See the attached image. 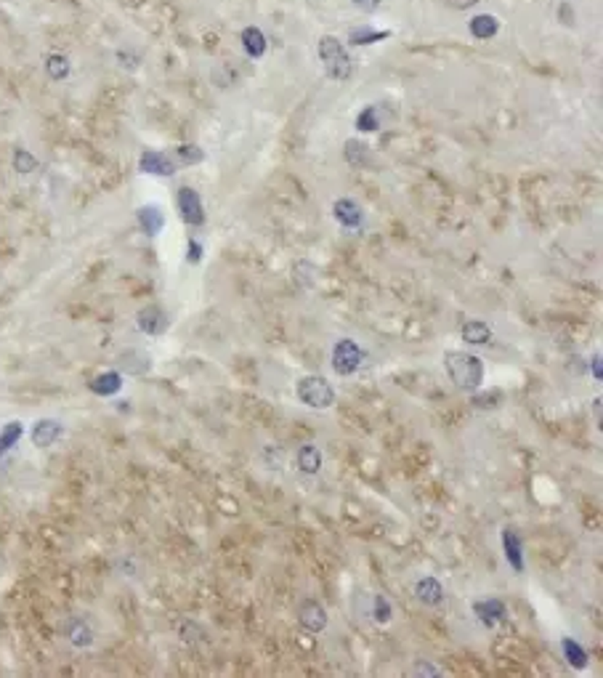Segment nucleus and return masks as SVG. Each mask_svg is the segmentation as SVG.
Returning <instances> with one entry per match:
<instances>
[{
    "label": "nucleus",
    "instance_id": "nucleus-30",
    "mask_svg": "<svg viewBox=\"0 0 603 678\" xmlns=\"http://www.w3.org/2000/svg\"><path fill=\"white\" fill-rule=\"evenodd\" d=\"M590 362H592V364H590L592 372H595V381H601V378H603V370H601V354H595V357H592Z\"/></svg>",
    "mask_w": 603,
    "mask_h": 678
},
{
    "label": "nucleus",
    "instance_id": "nucleus-3",
    "mask_svg": "<svg viewBox=\"0 0 603 678\" xmlns=\"http://www.w3.org/2000/svg\"><path fill=\"white\" fill-rule=\"evenodd\" d=\"M364 364V349L351 338H340L332 346V370L338 375H353Z\"/></svg>",
    "mask_w": 603,
    "mask_h": 678
},
{
    "label": "nucleus",
    "instance_id": "nucleus-31",
    "mask_svg": "<svg viewBox=\"0 0 603 678\" xmlns=\"http://www.w3.org/2000/svg\"><path fill=\"white\" fill-rule=\"evenodd\" d=\"M199 255H202V248H199L197 242H192V245H189V258H192V261H199Z\"/></svg>",
    "mask_w": 603,
    "mask_h": 678
},
{
    "label": "nucleus",
    "instance_id": "nucleus-12",
    "mask_svg": "<svg viewBox=\"0 0 603 678\" xmlns=\"http://www.w3.org/2000/svg\"><path fill=\"white\" fill-rule=\"evenodd\" d=\"M117 364H120V370L131 372V375H144L152 370V357L139 349H128L117 357Z\"/></svg>",
    "mask_w": 603,
    "mask_h": 678
},
{
    "label": "nucleus",
    "instance_id": "nucleus-8",
    "mask_svg": "<svg viewBox=\"0 0 603 678\" xmlns=\"http://www.w3.org/2000/svg\"><path fill=\"white\" fill-rule=\"evenodd\" d=\"M178 210H181V216H184V221L187 224H202L205 221V213H202V202H199L197 192L194 189H189V186H184V189H178Z\"/></svg>",
    "mask_w": 603,
    "mask_h": 678
},
{
    "label": "nucleus",
    "instance_id": "nucleus-27",
    "mask_svg": "<svg viewBox=\"0 0 603 678\" xmlns=\"http://www.w3.org/2000/svg\"><path fill=\"white\" fill-rule=\"evenodd\" d=\"M245 38H247V40H252V43H247V48H250L252 54H261V51H264V45H261V35H258V33H247Z\"/></svg>",
    "mask_w": 603,
    "mask_h": 678
},
{
    "label": "nucleus",
    "instance_id": "nucleus-18",
    "mask_svg": "<svg viewBox=\"0 0 603 678\" xmlns=\"http://www.w3.org/2000/svg\"><path fill=\"white\" fill-rule=\"evenodd\" d=\"M141 168H144V173H160V176L173 173V165H170V160H168L163 152H144Z\"/></svg>",
    "mask_w": 603,
    "mask_h": 678
},
{
    "label": "nucleus",
    "instance_id": "nucleus-22",
    "mask_svg": "<svg viewBox=\"0 0 603 678\" xmlns=\"http://www.w3.org/2000/svg\"><path fill=\"white\" fill-rule=\"evenodd\" d=\"M391 617H394V609H391V604H388V599H385L383 593H377L373 599V620L375 623H391Z\"/></svg>",
    "mask_w": 603,
    "mask_h": 678
},
{
    "label": "nucleus",
    "instance_id": "nucleus-4",
    "mask_svg": "<svg viewBox=\"0 0 603 678\" xmlns=\"http://www.w3.org/2000/svg\"><path fill=\"white\" fill-rule=\"evenodd\" d=\"M298 623L308 633H322L327 628V609L317 599H303L298 604Z\"/></svg>",
    "mask_w": 603,
    "mask_h": 678
},
{
    "label": "nucleus",
    "instance_id": "nucleus-11",
    "mask_svg": "<svg viewBox=\"0 0 603 678\" xmlns=\"http://www.w3.org/2000/svg\"><path fill=\"white\" fill-rule=\"evenodd\" d=\"M415 596H417V602L426 604V607H441V604H444V588H441V582L436 578L417 580Z\"/></svg>",
    "mask_w": 603,
    "mask_h": 678
},
{
    "label": "nucleus",
    "instance_id": "nucleus-29",
    "mask_svg": "<svg viewBox=\"0 0 603 678\" xmlns=\"http://www.w3.org/2000/svg\"><path fill=\"white\" fill-rule=\"evenodd\" d=\"M33 165H35V160L30 157V154H22V152L16 154V168H27V171H30Z\"/></svg>",
    "mask_w": 603,
    "mask_h": 678
},
{
    "label": "nucleus",
    "instance_id": "nucleus-15",
    "mask_svg": "<svg viewBox=\"0 0 603 678\" xmlns=\"http://www.w3.org/2000/svg\"><path fill=\"white\" fill-rule=\"evenodd\" d=\"M462 340L471 343V346H486L492 340V328L486 322H479V319H471L462 325Z\"/></svg>",
    "mask_w": 603,
    "mask_h": 678
},
{
    "label": "nucleus",
    "instance_id": "nucleus-13",
    "mask_svg": "<svg viewBox=\"0 0 603 678\" xmlns=\"http://www.w3.org/2000/svg\"><path fill=\"white\" fill-rule=\"evenodd\" d=\"M64 633L69 638V644L80 646V649L93 644V631H90V625L83 617H69L64 623Z\"/></svg>",
    "mask_w": 603,
    "mask_h": 678
},
{
    "label": "nucleus",
    "instance_id": "nucleus-19",
    "mask_svg": "<svg viewBox=\"0 0 603 678\" xmlns=\"http://www.w3.org/2000/svg\"><path fill=\"white\" fill-rule=\"evenodd\" d=\"M335 219H338L343 226H359L362 210L356 208L351 200H340V202H335Z\"/></svg>",
    "mask_w": 603,
    "mask_h": 678
},
{
    "label": "nucleus",
    "instance_id": "nucleus-24",
    "mask_svg": "<svg viewBox=\"0 0 603 678\" xmlns=\"http://www.w3.org/2000/svg\"><path fill=\"white\" fill-rule=\"evenodd\" d=\"M346 157L351 165H364L367 163V144L359 142H349L346 144Z\"/></svg>",
    "mask_w": 603,
    "mask_h": 678
},
{
    "label": "nucleus",
    "instance_id": "nucleus-5",
    "mask_svg": "<svg viewBox=\"0 0 603 678\" xmlns=\"http://www.w3.org/2000/svg\"><path fill=\"white\" fill-rule=\"evenodd\" d=\"M322 59H324V64H327V72L332 77H349V72H351V62H349V56H346V51L340 48L332 38H324L322 40Z\"/></svg>",
    "mask_w": 603,
    "mask_h": 678
},
{
    "label": "nucleus",
    "instance_id": "nucleus-14",
    "mask_svg": "<svg viewBox=\"0 0 603 678\" xmlns=\"http://www.w3.org/2000/svg\"><path fill=\"white\" fill-rule=\"evenodd\" d=\"M561 652L566 657V662H569L571 667H577V670H585V667L590 665L587 649H585L577 638H571V636H563V638H561Z\"/></svg>",
    "mask_w": 603,
    "mask_h": 678
},
{
    "label": "nucleus",
    "instance_id": "nucleus-20",
    "mask_svg": "<svg viewBox=\"0 0 603 678\" xmlns=\"http://www.w3.org/2000/svg\"><path fill=\"white\" fill-rule=\"evenodd\" d=\"M22 434H24V426L19 423V420H11V423L3 426V431H0V458H3V455H6L19 439H22Z\"/></svg>",
    "mask_w": 603,
    "mask_h": 678
},
{
    "label": "nucleus",
    "instance_id": "nucleus-16",
    "mask_svg": "<svg viewBox=\"0 0 603 678\" xmlns=\"http://www.w3.org/2000/svg\"><path fill=\"white\" fill-rule=\"evenodd\" d=\"M120 389H122L120 372H101V375H96V378L90 381V391L99 396H112V394H117Z\"/></svg>",
    "mask_w": 603,
    "mask_h": 678
},
{
    "label": "nucleus",
    "instance_id": "nucleus-23",
    "mask_svg": "<svg viewBox=\"0 0 603 678\" xmlns=\"http://www.w3.org/2000/svg\"><path fill=\"white\" fill-rule=\"evenodd\" d=\"M178 636H181V638H184V641L189 644V641H199V638H205V631H202V628H199L194 620H184V623L178 625Z\"/></svg>",
    "mask_w": 603,
    "mask_h": 678
},
{
    "label": "nucleus",
    "instance_id": "nucleus-6",
    "mask_svg": "<svg viewBox=\"0 0 603 678\" xmlns=\"http://www.w3.org/2000/svg\"><path fill=\"white\" fill-rule=\"evenodd\" d=\"M473 614L479 617V623L484 628H494L508 617V607H505L503 599H484V602L473 604Z\"/></svg>",
    "mask_w": 603,
    "mask_h": 678
},
{
    "label": "nucleus",
    "instance_id": "nucleus-26",
    "mask_svg": "<svg viewBox=\"0 0 603 678\" xmlns=\"http://www.w3.org/2000/svg\"><path fill=\"white\" fill-rule=\"evenodd\" d=\"M412 673H415V676H433V678L439 676V670H436V667H431L428 662H417Z\"/></svg>",
    "mask_w": 603,
    "mask_h": 678
},
{
    "label": "nucleus",
    "instance_id": "nucleus-1",
    "mask_svg": "<svg viewBox=\"0 0 603 678\" xmlns=\"http://www.w3.org/2000/svg\"><path fill=\"white\" fill-rule=\"evenodd\" d=\"M444 367L450 372L452 383L457 389L473 391L484 383V362L476 354L468 351H447L444 354Z\"/></svg>",
    "mask_w": 603,
    "mask_h": 678
},
{
    "label": "nucleus",
    "instance_id": "nucleus-7",
    "mask_svg": "<svg viewBox=\"0 0 603 678\" xmlns=\"http://www.w3.org/2000/svg\"><path fill=\"white\" fill-rule=\"evenodd\" d=\"M136 322H139V330H141V333H146V335H163L165 330H168V325H170L168 314H165L160 306L141 309Z\"/></svg>",
    "mask_w": 603,
    "mask_h": 678
},
{
    "label": "nucleus",
    "instance_id": "nucleus-9",
    "mask_svg": "<svg viewBox=\"0 0 603 678\" xmlns=\"http://www.w3.org/2000/svg\"><path fill=\"white\" fill-rule=\"evenodd\" d=\"M503 551L508 564L515 572H524V540H521V535L515 532L513 527H505L503 529Z\"/></svg>",
    "mask_w": 603,
    "mask_h": 678
},
{
    "label": "nucleus",
    "instance_id": "nucleus-10",
    "mask_svg": "<svg viewBox=\"0 0 603 678\" xmlns=\"http://www.w3.org/2000/svg\"><path fill=\"white\" fill-rule=\"evenodd\" d=\"M64 434V426L54 418H43L33 426V444L35 447H51L56 439Z\"/></svg>",
    "mask_w": 603,
    "mask_h": 678
},
{
    "label": "nucleus",
    "instance_id": "nucleus-21",
    "mask_svg": "<svg viewBox=\"0 0 603 678\" xmlns=\"http://www.w3.org/2000/svg\"><path fill=\"white\" fill-rule=\"evenodd\" d=\"M139 221H141V226L146 234H157V231L163 229V213H160V208H141L139 210Z\"/></svg>",
    "mask_w": 603,
    "mask_h": 678
},
{
    "label": "nucleus",
    "instance_id": "nucleus-28",
    "mask_svg": "<svg viewBox=\"0 0 603 678\" xmlns=\"http://www.w3.org/2000/svg\"><path fill=\"white\" fill-rule=\"evenodd\" d=\"M194 149H197V146H181L178 152H181V157H184V160H189V163H194V160H199V157H202V154L194 152Z\"/></svg>",
    "mask_w": 603,
    "mask_h": 678
},
{
    "label": "nucleus",
    "instance_id": "nucleus-25",
    "mask_svg": "<svg viewBox=\"0 0 603 678\" xmlns=\"http://www.w3.org/2000/svg\"><path fill=\"white\" fill-rule=\"evenodd\" d=\"M356 125H359L362 131H375V128H377V112H375L373 107H367V110L356 117Z\"/></svg>",
    "mask_w": 603,
    "mask_h": 678
},
{
    "label": "nucleus",
    "instance_id": "nucleus-17",
    "mask_svg": "<svg viewBox=\"0 0 603 678\" xmlns=\"http://www.w3.org/2000/svg\"><path fill=\"white\" fill-rule=\"evenodd\" d=\"M298 469L303 473H319L322 471V449L317 444H303L298 449Z\"/></svg>",
    "mask_w": 603,
    "mask_h": 678
},
{
    "label": "nucleus",
    "instance_id": "nucleus-2",
    "mask_svg": "<svg viewBox=\"0 0 603 678\" xmlns=\"http://www.w3.org/2000/svg\"><path fill=\"white\" fill-rule=\"evenodd\" d=\"M298 399L311 410H327L335 405V389L327 383V378L322 375H306L300 378L295 386Z\"/></svg>",
    "mask_w": 603,
    "mask_h": 678
}]
</instances>
